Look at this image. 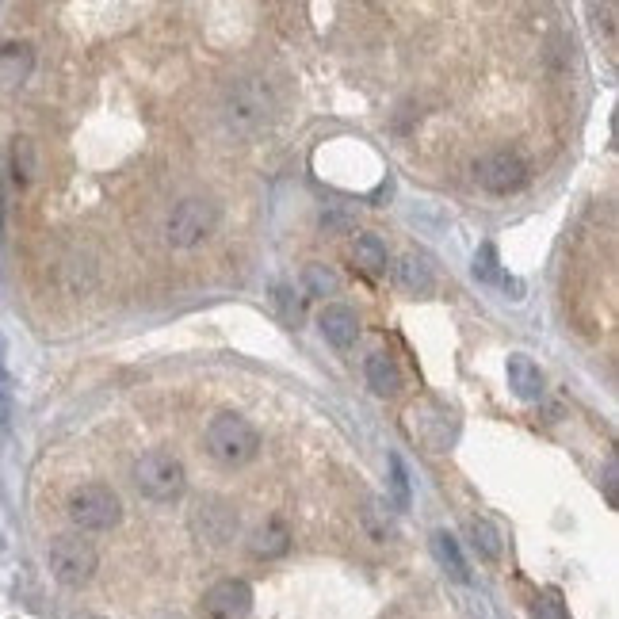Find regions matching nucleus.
<instances>
[{
    "label": "nucleus",
    "mask_w": 619,
    "mask_h": 619,
    "mask_svg": "<svg viewBox=\"0 0 619 619\" xmlns=\"http://www.w3.org/2000/svg\"><path fill=\"white\" fill-rule=\"evenodd\" d=\"M276 115V96L260 77H241L226 88L222 96V123L237 138H253L272 123Z\"/></svg>",
    "instance_id": "f257e3e1"
},
{
    "label": "nucleus",
    "mask_w": 619,
    "mask_h": 619,
    "mask_svg": "<svg viewBox=\"0 0 619 619\" xmlns=\"http://www.w3.org/2000/svg\"><path fill=\"white\" fill-rule=\"evenodd\" d=\"M211 459H218L222 467H245L253 463L260 451V432L241 413H218L211 417V425L203 432Z\"/></svg>",
    "instance_id": "f03ea898"
},
{
    "label": "nucleus",
    "mask_w": 619,
    "mask_h": 619,
    "mask_svg": "<svg viewBox=\"0 0 619 619\" xmlns=\"http://www.w3.org/2000/svg\"><path fill=\"white\" fill-rule=\"evenodd\" d=\"M188 486V470L172 451H146L134 459V490L142 493L146 501H176Z\"/></svg>",
    "instance_id": "7ed1b4c3"
},
{
    "label": "nucleus",
    "mask_w": 619,
    "mask_h": 619,
    "mask_svg": "<svg viewBox=\"0 0 619 619\" xmlns=\"http://www.w3.org/2000/svg\"><path fill=\"white\" fill-rule=\"evenodd\" d=\"M65 513H69V520L81 532H111L123 520V501L104 482H85V486H77V490L69 493Z\"/></svg>",
    "instance_id": "20e7f679"
},
{
    "label": "nucleus",
    "mask_w": 619,
    "mask_h": 619,
    "mask_svg": "<svg viewBox=\"0 0 619 619\" xmlns=\"http://www.w3.org/2000/svg\"><path fill=\"white\" fill-rule=\"evenodd\" d=\"M46 562H50V574H54L58 585H65V589H81V585H88L92 574H96L100 555H96L92 539L69 532V535H58V539L50 543Z\"/></svg>",
    "instance_id": "39448f33"
},
{
    "label": "nucleus",
    "mask_w": 619,
    "mask_h": 619,
    "mask_svg": "<svg viewBox=\"0 0 619 619\" xmlns=\"http://www.w3.org/2000/svg\"><path fill=\"white\" fill-rule=\"evenodd\" d=\"M214 226H218V203L203 195H188L165 218V241L172 249H195L199 241L214 234Z\"/></svg>",
    "instance_id": "423d86ee"
},
{
    "label": "nucleus",
    "mask_w": 619,
    "mask_h": 619,
    "mask_svg": "<svg viewBox=\"0 0 619 619\" xmlns=\"http://www.w3.org/2000/svg\"><path fill=\"white\" fill-rule=\"evenodd\" d=\"M474 184L490 195H513L528 184V165L513 150H493L474 161Z\"/></svg>",
    "instance_id": "0eeeda50"
},
{
    "label": "nucleus",
    "mask_w": 619,
    "mask_h": 619,
    "mask_svg": "<svg viewBox=\"0 0 619 619\" xmlns=\"http://www.w3.org/2000/svg\"><path fill=\"white\" fill-rule=\"evenodd\" d=\"M253 612V585L241 577L214 581L203 593V616L207 619H249Z\"/></svg>",
    "instance_id": "6e6552de"
},
{
    "label": "nucleus",
    "mask_w": 619,
    "mask_h": 619,
    "mask_svg": "<svg viewBox=\"0 0 619 619\" xmlns=\"http://www.w3.org/2000/svg\"><path fill=\"white\" fill-rule=\"evenodd\" d=\"M318 329H321V337L333 344L337 352H348L352 344L360 341V318H356V310L344 306V302H329V306L321 310Z\"/></svg>",
    "instance_id": "1a4fd4ad"
},
{
    "label": "nucleus",
    "mask_w": 619,
    "mask_h": 619,
    "mask_svg": "<svg viewBox=\"0 0 619 619\" xmlns=\"http://www.w3.org/2000/svg\"><path fill=\"white\" fill-rule=\"evenodd\" d=\"M505 375H509V390H513L520 402H539L543 390H547L539 363H535L532 356H524V352H513V356H509Z\"/></svg>",
    "instance_id": "9d476101"
},
{
    "label": "nucleus",
    "mask_w": 619,
    "mask_h": 619,
    "mask_svg": "<svg viewBox=\"0 0 619 619\" xmlns=\"http://www.w3.org/2000/svg\"><path fill=\"white\" fill-rule=\"evenodd\" d=\"M35 69V50L27 43H8L0 50V92H16L27 85Z\"/></svg>",
    "instance_id": "9b49d317"
},
{
    "label": "nucleus",
    "mask_w": 619,
    "mask_h": 619,
    "mask_svg": "<svg viewBox=\"0 0 619 619\" xmlns=\"http://www.w3.org/2000/svg\"><path fill=\"white\" fill-rule=\"evenodd\" d=\"M363 375H367V386L379 394V398H394L402 390V371L390 352H371L367 363H363Z\"/></svg>",
    "instance_id": "f8f14e48"
},
{
    "label": "nucleus",
    "mask_w": 619,
    "mask_h": 619,
    "mask_svg": "<svg viewBox=\"0 0 619 619\" xmlns=\"http://www.w3.org/2000/svg\"><path fill=\"white\" fill-rule=\"evenodd\" d=\"M398 283L406 287L409 295H432L436 291V268L425 253H406L398 264Z\"/></svg>",
    "instance_id": "ddd939ff"
},
{
    "label": "nucleus",
    "mask_w": 619,
    "mask_h": 619,
    "mask_svg": "<svg viewBox=\"0 0 619 619\" xmlns=\"http://www.w3.org/2000/svg\"><path fill=\"white\" fill-rule=\"evenodd\" d=\"M249 551L257 558H283L291 551V532H287V524L283 520H264L257 532L249 535Z\"/></svg>",
    "instance_id": "4468645a"
},
{
    "label": "nucleus",
    "mask_w": 619,
    "mask_h": 619,
    "mask_svg": "<svg viewBox=\"0 0 619 619\" xmlns=\"http://www.w3.org/2000/svg\"><path fill=\"white\" fill-rule=\"evenodd\" d=\"M432 555H436V562L448 570L451 581H463V585H467L470 570H467V558H463V551H459V539H455V535L451 532L432 535Z\"/></svg>",
    "instance_id": "2eb2a0df"
},
{
    "label": "nucleus",
    "mask_w": 619,
    "mask_h": 619,
    "mask_svg": "<svg viewBox=\"0 0 619 619\" xmlns=\"http://www.w3.org/2000/svg\"><path fill=\"white\" fill-rule=\"evenodd\" d=\"M352 257L360 264L367 276H386V268H390V253H386L383 237L379 234H360L356 237V249H352Z\"/></svg>",
    "instance_id": "dca6fc26"
},
{
    "label": "nucleus",
    "mask_w": 619,
    "mask_h": 619,
    "mask_svg": "<svg viewBox=\"0 0 619 619\" xmlns=\"http://www.w3.org/2000/svg\"><path fill=\"white\" fill-rule=\"evenodd\" d=\"M467 539H470V547L486 558V562H497V558H501V532L493 528L490 520L470 516L467 520Z\"/></svg>",
    "instance_id": "f3484780"
},
{
    "label": "nucleus",
    "mask_w": 619,
    "mask_h": 619,
    "mask_svg": "<svg viewBox=\"0 0 619 619\" xmlns=\"http://www.w3.org/2000/svg\"><path fill=\"white\" fill-rule=\"evenodd\" d=\"M470 272H474L478 283H490V287H505V279H509V272L501 268V257H497V245H493V241H482V245H478Z\"/></svg>",
    "instance_id": "a211bd4d"
},
{
    "label": "nucleus",
    "mask_w": 619,
    "mask_h": 619,
    "mask_svg": "<svg viewBox=\"0 0 619 619\" xmlns=\"http://www.w3.org/2000/svg\"><path fill=\"white\" fill-rule=\"evenodd\" d=\"M272 302H276L279 321L291 325V329H299L302 318H306V295H295V287L276 283V287H272Z\"/></svg>",
    "instance_id": "6ab92c4d"
},
{
    "label": "nucleus",
    "mask_w": 619,
    "mask_h": 619,
    "mask_svg": "<svg viewBox=\"0 0 619 619\" xmlns=\"http://www.w3.org/2000/svg\"><path fill=\"white\" fill-rule=\"evenodd\" d=\"M35 169H39V161H35V142H31V138H16V142H12V180H16V184H31Z\"/></svg>",
    "instance_id": "aec40b11"
},
{
    "label": "nucleus",
    "mask_w": 619,
    "mask_h": 619,
    "mask_svg": "<svg viewBox=\"0 0 619 619\" xmlns=\"http://www.w3.org/2000/svg\"><path fill=\"white\" fill-rule=\"evenodd\" d=\"M302 283H306V295H337V287H341L337 272L325 268V264H310L302 272Z\"/></svg>",
    "instance_id": "412c9836"
},
{
    "label": "nucleus",
    "mask_w": 619,
    "mask_h": 619,
    "mask_svg": "<svg viewBox=\"0 0 619 619\" xmlns=\"http://www.w3.org/2000/svg\"><path fill=\"white\" fill-rule=\"evenodd\" d=\"M532 616L535 619H570V608H566V600L558 589H543L532 604Z\"/></svg>",
    "instance_id": "4be33fe9"
},
{
    "label": "nucleus",
    "mask_w": 619,
    "mask_h": 619,
    "mask_svg": "<svg viewBox=\"0 0 619 619\" xmlns=\"http://www.w3.org/2000/svg\"><path fill=\"white\" fill-rule=\"evenodd\" d=\"M390 490H394V509H409L413 493H409V470L398 455H390Z\"/></svg>",
    "instance_id": "5701e85b"
},
{
    "label": "nucleus",
    "mask_w": 619,
    "mask_h": 619,
    "mask_svg": "<svg viewBox=\"0 0 619 619\" xmlns=\"http://www.w3.org/2000/svg\"><path fill=\"white\" fill-rule=\"evenodd\" d=\"M604 493H608V505H616V459L604 463Z\"/></svg>",
    "instance_id": "b1692460"
}]
</instances>
